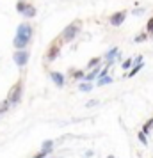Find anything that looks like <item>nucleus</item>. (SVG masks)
I'll return each mask as SVG.
<instances>
[{
	"instance_id": "nucleus-1",
	"label": "nucleus",
	"mask_w": 153,
	"mask_h": 158,
	"mask_svg": "<svg viewBox=\"0 0 153 158\" xmlns=\"http://www.w3.org/2000/svg\"><path fill=\"white\" fill-rule=\"evenodd\" d=\"M30 37H32V27L25 22V23H22V25L18 27L16 36H15V41H13V43H15L16 48H25V46L29 44Z\"/></svg>"
},
{
	"instance_id": "nucleus-2",
	"label": "nucleus",
	"mask_w": 153,
	"mask_h": 158,
	"mask_svg": "<svg viewBox=\"0 0 153 158\" xmlns=\"http://www.w3.org/2000/svg\"><path fill=\"white\" fill-rule=\"evenodd\" d=\"M22 89H23V82L22 80H18L15 85L11 87V91H9V94H7V103L9 105H16L18 101L22 100Z\"/></svg>"
},
{
	"instance_id": "nucleus-3",
	"label": "nucleus",
	"mask_w": 153,
	"mask_h": 158,
	"mask_svg": "<svg viewBox=\"0 0 153 158\" xmlns=\"http://www.w3.org/2000/svg\"><path fill=\"white\" fill-rule=\"evenodd\" d=\"M79 30H80V23H79V22L71 23V25H68V27L62 30V36H61V39H62L64 43H70V41H73V39L77 37Z\"/></svg>"
},
{
	"instance_id": "nucleus-4",
	"label": "nucleus",
	"mask_w": 153,
	"mask_h": 158,
	"mask_svg": "<svg viewBox=\"0 0 153 158\" xmlns=\"http://www.w3.org/2000/svg\"><path fill=\"white\" fill-rule=\"evenodd\" d=\"M61 41H62V39H55V41L50 43L48 52H46V59H48V60H53V59L59 55V52H61Z\"/></svg>"
},
{
	"instance_id": "nucleus-5",
	"label": "nucleus",
	"mask_w": 153,
	"mask_h": 158,
	"mask_svg": "<svg viewBox=\"0 0 153 158\" xmlns=\"http://www.w3.org/2000/svg\"><path fill=\"white\" fill-rule=\"evenodd\" d=\"M29 57H30V53L27 50H18V52H15V55H13V59H15V62L20 68L22 66H25L27 64V60H29Z\"/></svg>"
},
{
	"instance_id": "nucleus-6",
	"label": "nucleus",
	"mask_w": 153,
	"mask_h": 158,
	"mask_svg": "<svg viewBox=\"0 0 153 158\" xmlns=\"http://www.w3.org/2000/svg\"><path fill=\"white\" fill-rule=\"evenodd\" d=\"M125 18H126V11H119V13H114V15L110 16L109 23L112 27H119V25L125 22Z\"/></svg>"
},
{
	"instance_id": "nucleus-7",
	"label": "nucleus",
	"mask_w": 153,
	"mask_h": 158,
	"mask_svg": "<svg viewBox=\"0 0 153 158\" xmlns=\"http://www.w3.org/2000/svg\"><path fill=\"white\" fill-rule=\"evenodd\" d=\"M50 77H52L53 84H55L57 87H62V85H64V75H62V73L53 71V73H50Z\"/></svg>"
},
{
	"instance_id": "nucleus-8",
	"label": "nucleus",
	"mask_w": 153,
	"mask_h": 158,
	"mask_svg": "<svg viewBox=\"0 0 153 158\" xmlns=\"http://www.w3.org/2000/svg\"><path fill=\"white\" fill-rule=\"evenodd\" d=\"M117 55H119V50H117V48H112V50H109L107 53H105V59L109 60V66L112 64V60H114V57H117Z\"/></svg>"
},
{
	"instance_id": "nucleus-9",
	"label": "nucleus",
	"mask_w": 153,
	"mask_h": 158,
	"mask_svg": "<svg viewBox=\"0 0 153 158\" xmlns=\"http://www.w3.org/2000/svg\"><path fill=\"white\" fill-rule=\"evenodd\" d=\"M142 66H144L142 62H141V64H135V66H134V68L130 69V73H128L126 77H128V78H130V77H135V75H137V73L141 71V69H142Z\"/></svg>"
},
{
	"instance_id": "nucleus-10",
	"label": "nucleus",
	"mask_w": 153,
	"mask_h": 158,
	"mask_svg": "<svg viewBox=\"0 0 153 158\" xmlns=\"http://www.w3.org/2000/svg\"><path fill=\"white\" fill-rule=\"evenodd\" d=\"M23 16H25V18H34V16H36V7L29 4V7H27V11L23 13Z\"/></svg>"
},
{
	"instance_id": "nucleus-11",
	"label": "nucleus",
	"mask_w": 153,
	"mask_h": 158,
	"mask_svg": "<svg viewBox=\"0 0 153 158\" xmlns=\"http://www.w3.org/2000/svg\"><path fill=\"white\" fill-rule=\"evenodd\" d=\"M153 128V117L151 119H148V121L144 123V126H142V130H141V131H142V133H150V130Z\"/></svg>"
},
{
	"instance_id": "nucleus-12",
	"label": "nucleus",
	"mask_w": 153,
	"mask_h": 158,
	"mask_svg": "<svg viewBox=\"0 0 153 158\" xmlns=\"http://www.w3.org/2000/svg\"><path fill=\"white\" fill-rule=\"evenodd\" d=\"M27 7H29V4H27V2H18V4H16V9H18V13H25V11H27Z\"/></svg>"
},
{
	"instance_id": "nucleus-13",
	"label": "nucleus",
	"mask_w": 153,
	"mask_h": 158,
	"mask_svg": "<svg viewBox=\"0 0 153 158\" xmlns=\"http://www.w3.org/2000/svg\"><path fill=\"white\" fill-rule=\"evenodd\" d=\"M52 146H53V140H45L43 146H41V151H52Z\"/></svg>"
},
{
	"instance_id": "nucleus-14",
	"label": "nucleus",
	"mask_w": 153,
	"mask_h": 158,
	"mask_svg": "<svg viewBox=\"0 0 153 158\" xmlns=\"http://www.w3.org/2000/svg\"><path fill=\"white\" fill-rule=\"evenodd\" d=\"M98 75H100V68H95V69H93V71L89 73L87 77H86V80H87V82H89V80H93V78H95V77H98Z\"/></svg>"
},
{
	"instance_id": "nucleus-15",
	"label": "nucleus",
	"mask_w": 153,
	"mask_h": 158,
	"mask_svg": "<svg viewBox=\"0 0 153 158\" xmlns=\"http://www.w3.org/2000/svg\"><path fill=\"white\" fill-rule=\"evenodd\" d=\"M110 82H112V77H103V78L98 80V85H107Z\"/></svg>"
},
{
	"instance_id": "nucleus-16",
	"label": "nucleus",
	"mask_w": 153,
	"mask_h": 158,
	"mask_svg": "<svg viewBox=\"0 0 153 158\" xmlns=\"http://www.w3.org/2000/svg\"><path fill=\"white\" fill-rule=\"evenodd\" d=\"M137 139H139V142H141V144H144V146H148V139H146V133H142V131H139Z\"/></svg>"
},
{
	"instance_id": "nucleus-17",
	"label": "nucleus",
	"mask_w": 153,
	"mask_h": 158,
	"mask_svg": "<svg viewBox=\"0 0 153 158\" xmlns=\"http://www.w3.org/2000/svg\"><path fill=\"white\" fill-rule=\"evenodd\" d=\"M98 64H100V57H93V59H91V60H89V68H96V66H98Z\"/></svg>"
},
{
	"instance_id": "nucleus-18",
	"label": "nucleus",
	"mask_w": 153,
	"mask_h": 158,
	"mask_svg": "<svg viewBox=\"0 0 153 158\" xmlns=\"http://www.w3.org/2000/svg\"><path fill=\"white\" fill-rule=\"evenodd\" d=\"M132 64H134V60H132V59H126L123 64H121V68H123V69H130Z\"/></svg>"
},
{
	"instance_id": "nucleus-19",
	"label": "nucleus",
	"mask_w": 153,
	"mask_h": 158,
	"mask_svg": "<svg viewBox=\"0 0 153 158\" xmlns=\"http://www.w3.org/2000/svg\"><path fill=\"white\" fill-rule=\"evenodd\" d=\"M146 32L153 34V18H150V20H148V23H146Z\"/></svg>"
},
{
	"instance_id": "nucleus-20",
	"label": "nucleus",
	"mask_w": 153,
	"mask_h": 158,
	"mask_svg": "<svg viewBox=\"0 0 153 158\" xmlns=\"http://www.w3.org/2000/svg\"><path fill=\"white\" fill-rule=\"evenodd\" d=\"M146 37H148V34H139V36H135V43H142V41H146Z\"/></svg>"
},
{
	"instance_id": "nucleus-21",
	"label": "nucleus",
	"mask_w": 153,
	"mask_h": 158,
	"mask_svg": "<svg viewBox=\"0 0 153 158\" xmlns=\"http://www.w3.org/2000/svg\"><path fill=\"white\" fill-rule=\"evenodd\" d=\"M91 87H93L91 84H82V85H80V91H82V93H87V91H91Z\"/></svg>"
},
{
	"instance_id": "nucleus-22",
	"label": "nucleus",
	"mask_w": 153,
	"mask_h": 158,
	"mask_svg": "<svg viewBox=\"0 0 153 158\" xmlns=\"http://www.w3.org/2000/svg\"><path fill=\"white\" fill-rule=\"evenodd\" d=\"M46 155H48V151H39V153H36L32 158H46Z\"/></svg>"
},
{
	"instance_id": "nucleus-23",
	"label": "nucleus",
	"mask_w": 153,
	"mask_h": 158,
	"mask_svg": "<svg viewBox=\"0 0 153 158\" xmlns=\"http://www.w3.org/2000/svg\"><path fill=\"white\" fill-rule=\"evenodd\" d=\"M73 75H75L73 78H77V80H80V78H86V75H84V71H75Z\"/></svg>"
},
{
	"instance_id": "nucleus-24",
	"label": "nucleus",
	"mask_w": 153,
	"mask_h": 158,
	"mask_svg": "<svg viewBox=\"0 0 153 158\" xmlns=\"http://www.w3.org/2000/svg\"><path fill=\"white\" fill-rule=\"evenodd\" d=\"M95 105H98V100H91V101H87V107H95Z\"/></svg>"
},
{
	"instance_id": "nucleus-25",
	"label": "nucleus",
	"mask_w": 153,
	"mask_h": 158,
	"mask_svg": "<svg viewBox=\"0 0 153 158\" xmlns=\"http://www.w3.org/2000/svg\"><path fill=\"white\" fill-rule=\"evenodd\" d=\"M142 13H144V9H134V15H135V16L142 15Z\"/></svg>"
},
{
	"instance_id": "nucleus-26",
	"label": "nucleus",
	"mask_w": 153,
	"mask_h": 158,
	"mask_svg": "<svg viewBox=\"0 0 153 158\" xmlns=\"http://www.w3.org/2000/svg\"><path fill=\"white\" fill-rule=\"evenodd\" d=\"M107 158H114V155H109V156H107Z\"/></svg>"
},
{
	"instance_id": "nucleus-27",
	"label": "nucleus",
	"mask_w": 153,
	"mask_h": 158,
	"mask_svg": "<svg viewBox=\"0 0 153 158\" xmlns=\"http://www.w3.org/2000/svg\"><path fill=\"white\" fill-rule=\"evenodd\" d=\"M57 158H59V156H57Z\"/></svg>"
}]
</instances>
